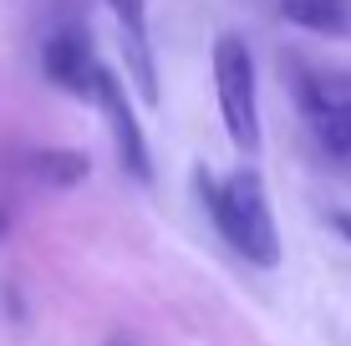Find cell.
I'll return each instance as SVG.
<instances>
[{
	"instance_id": "6da1fadb",
	"label": "cell",
	"mask_w": 351,
	"mask_h": 346,
	"mask_svg": "<svg viewBox=\"0 0 351 346\" xmlns=\"http://www.w3.org/2000/svg\"><path fill=\"white\" fill-rule=\"evenodd\" d=\"M199 194L209 204L214 224L250 265L275 270L280 265V230H275V214L270 199H265V184L255 169H234L224 178H214L209 169H199Z\"/></svg>"
},
{
	"instance_id": "7a4b0ae2",
	"label": "cell",
	"mask_w": 351,
	"mask_h": 346,
	"mask_svg": "<svg viewBox=\"0 0 351 346\" xmlns=\"http://www.w3.org/2000/svg\"><path fill=\"white\" fill-rule=\"evenodd\" d=\"M214 92H219V117L229 127V143L255 153L260 148V77H255V56L239 36L214 41Z\"/></svg>"
},
{
	"instance_id": "3957f363",
	"label": "cell",
	"mask_w": 351,
	"mask_h": 346,
	"mask_svg": "<svg viewBox=\"0 0 351 346\" xmlns=\"http://www.w3.org/2000/svg\"><path fill=\"white\" fill-rule=\"evenodd\" d=\"M92 102H97V112L107 117V127H112V143H117V158H123V169L138 178V184H153L148 138H143L138 117H132V102H128V92H123V82H117V71H112V66H97Z\"/></svg>"
},
{
	"instance_id": "277c9868",
	"label": "cell",
	"mask_w": 351,
	"mask_h": 346,
	"mask_svg": "<svg viewBox=\"0 0 351 346\" xmlns=\"http://www.w3.org/2000/svg\"><path fill=\"white\" fill-rule=\"evenodd\" d=\"M285 77H290V87H295V102H300V112H306L316 143L331 153V158H346V163H351V102L316 92V87L306 82V71H300V62H290Z\"/></svg>"
},
{
	"instance_id": "5b68a950",
	"label": "cell",
	"mask_w": 351,
	"mask_h": 346,
	"mask_svg": "<svg viewBox=\"0 0 351 346\" xmlns=\"http://www.w3.org/2000/svg\"><path fill=\"white\" fill-rule=\"evenodd\" d=\"M97 51H92V41L82 31H56L51 41L41 46V71L56 82L62 92H71V97H87L92 102V87H97Z\"/></svg>"
},
{
	"instance_id": "8992f818",
	"label": "cell",
	"mask_w": 351,
	"mask_h": 346,
	"mask_svg": "<svg viewBox=\"0 0 351 346\" xmlns=\"http://www.w3.org/2000/svg\"><path fill=\"white\" fill-rule=\"evenodd\" d=\"M112 21L123 31V51H128V77L138 82L143 102H158V71H153V46H148V0H107Z\"/></svg>"
},
{
	"instance_id": "52a82bcc",
	"label": "cell",
	"mask_w": 351,
	"mask_h": 346,
	"mask_svg": "<svg viewBox=\"0 0 351 346\" xmlns=\"http://www.w3.org/2000/svg\"><path fill=\"white\" fill-rule=\"evenodd\" d=\"M280 16L316 36H346L351 31V0H280Z\"/></svg>"
},
{
	"instance_id": "ba28073f",
	"label": "cell",
	"mask_w": 351,
	"mask_h": 346,
	"mask_svg": "<svg viewBox=\"0 0 351 346\" xmlns=\"http://www.w3.org/2000/svg\"><path fill=\"white\" fill-rule=\"evenodd\" d=\"M31 173L46 188H77L87 178V158L71 148H41V153H31Z\"/></svg>"
},
{
	"instance_id": "9c48e42d",
	"label": "cell",
	"mask_w": 351,
	"mask_h": 346,
	"mask_svg": "<svg viewBox=\"0 0 351 346\" xmlns=\"http://www.w3.org/2000/svg\"><path fill=\"white\" fill-rule=\"evenodd\" d=\"M300 71H306V82L316 92H326V97H346L351 102V66H331V71H311L306 62H300Z\"/></svg>"
},
{
	"instance_id": "30bf717a",
	"label": "cell",
	"mask_w": 351,
	"mask_h": 346,
	"mask_svg": "<svg viewBox=\"0 0 351 346\" xmlns=\"http://www.w3.org/2000/svg\"><path fill=\"white\" fill-rule=\"evenodd\" d=\"M331 224L341 230V240L351 245V209H336V214H331Z\"/></svg>"
}]
</instances>
